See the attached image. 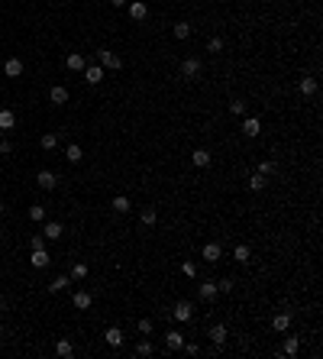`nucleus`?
<instances>
[{
  "label": "nucleus",
  "instance_id": "f257e3e1",
  "mask_svg": "<svg viewBox=\"0 0 323 359\" xmlns=\"http://www.w3.org/2000/svg\"><path fill=\"white\" fill-rule=\"evenodd\" d=\"M97 65L104 71H107V68L116 71V68H123V58H120L116 52H110V49H97Z\"/></svg>",
  "mask_w": 323,
  "mask_h": 359
},
{
  "label": "nucleus",
  "instance_id": "f03ea898",
  "mask_svg": "<svg viewBox=\"0 0 323 359\" xmlns=\"http://www.w3.org/2000/svg\"><path fill=\"white\" fill-rule=\"evenodd\" d=\"M200 71H204V68H200V58H194V55L181 62V78H185V81H194V78H200Z\"/></svg>",
  "mask_w": 323,
  "mask_h": 359
},
{
  "label": "nucleus",
  "instance_id": "7ed1b4c3",
  "mask_svg": "<svg viewBox=\"0 0 323 359\" xmlns=\"http://www.w3.org/2000/svg\"><path fill=\"white\" fill-rule=\"evenodd\" d=\"M171 317H175L178 324H185V320H191V317H194V304H191V301H178V304L171 307Z\"/></svg>",
  "mask_w": 323,
  "mask_h": 359
},
{
  "label": "nucleus",
  "instance_id": "20e7f679",
  "mask_svg": "<svg viewBox=\"0 0 323 359\" xmlns=\"http://www.w3.org/2000/svg\"><path fill=\"white\" fill-rule=\"evenodd\" d=\"M200 259H204V262H220V259H223V246H220V243H207V246L200 249Z\"/></svg>",
  "mask_w": 323,
  "mask_h": 359
},
{
  "label": "nucleus",
  "instance_id": "39448f33",
  "mask_svg": "<svg viewBox=\"0 0 323 359\" xmlns=\"http://www.w3.org/2000/svg\"><path fill=\"white\" fill-rule=\"evenodd\" d=\"M207 336H210V343H214L216 350H223V346H226V336H230V333H226V327H223V324H214Z\"/></svg>",
  "mask_w": 323,
  "mask_h": 359
},
{
  "label": "nucleus",
  "instance_id": "423d86ee",
  "mask_svg": "<svg viewBox=\"0 0 323 359\" xmlns=\"http://www.w3.org/2000/svg\"><path fill=\"white\" fill-rule=\"evenodd\" d=\"M36 185L42 188V191H52V188L58 185V178H55V172H49V168H42V172L36 175Z\"/></svg>",
  "mask_w": 323,
  "mask_h": 359
},
{
  "label": "nucleus",
  "instance_id": "0eeeda50",
  "mask_svg": "<svg viewBox=\"0 0 323 359\" xmlns=\"http://www.w3.org/2000/svg\"><path fill=\"white\" fill-rule=\"evenodd\" d=\"M3 75H7V78H20V75H23V58H7V62H3Z\"/></svg>",
  "mask_w": 323,
  "mask_h": 359
},
{
  "label": "nucleus",
  "instance_id": "6e6552de",
  "mask_svg": "<svg viewBox=\"0 0 323 359\" xmlns=\"http://www.w3.org/2000/svg\"><path fill=\"white\" fill-rule=\"evenodd\" d=\"M288 327H291V314H288V311H278L275 317H271V330H275V333H285Z\"/></svg>",
  "mask_w": 323,
  "mask_h": 359
},
{
  "label": "nucleus",
  "instance_id": "1a4fd4ad",
  "mask_svg": "<svg viewBox=\"0 0 323 359\" xmlns=\"http://www.w3.org/2000/svg\"><path fill=\"white\" fill-rule=\"evenodd\" d=\"M165 346H168L171 353H178L185 346V333H181V330H168V333H165Z\"/></svg>",
  "mask_w": 323,
  "mask_h": 359
},
{
  "label": "nucleus",
  "instance_id": "9d476101",
  "mask_svg": "<svg viewBox=\"0 0 323 359\" xmlns=\"http://www.w3.org/2000/svg\"><path fill=\"white\" fill-rule=\"evenodd\" d=\"M81 75H84L87 84H100V81H104V68H100V65H84Z\"/></svg>",
  "mask_w": 323,
  "mask_h": 359
},
{
  "label": "nucleus",
  "instance_id": "9b49d317",
  "mask_svg": "<svg viewBox=\"0 0 323 359\" xmlns=\"http://www.w3.org/2000/svg\"><path fill=\"white\" fill-rule=\"evenodd\" d=\"M242 133H246L249 139H255V136L262 133V120L259 117H246V120H242Z\"/></svg>",
  "mask_w": 323,
  "mask_h": 359
},
{
  "label": "nucleus",
  "instance_id": "f8f14e48",
  "mask_svg": "<svg viewBox=\"0 0 323 359\" xmlns=\"http://www.w3.org/2000/svg\"><path fill=\"white\" fill-rule=\"evenodd\" d=\"M71 304H75L78 311H87V307L94 304V298H91V291H75V295H71Z\"/></svg>",
  "mask_w": 323,
  "mask_h": 359
},
{
  "label": "nucleus",
  "instance_id": "ddd939ff",
  "mask_svg": "<svg viewBox=\"0 0 323 359\" xmlns=\"http://www.w3.org/2000/svg\"><path fill=\"white\" fill-rule=\"evenodd\" d=\"M197 288H200V301H214V298L216 295H220V288H216V281H200V285H197Z\"/></svg>",
  "mask_w": 323,
  "mask_h": 359
},
{
  "label": "nucleus",
  "instance_id": "4468645a",
  "mask_svg": "<svg viewBox=\"0 0 323 359\" xmlns=\"http://www.w3.org/2000/svg\"><path fill=\"white\" fill-rule=\"evenodd\" d=\"M49 262H52V256H49L46 249H32V256H29V266L32 269H46Z\"/></svg>",
  "mask_w": 323,
  "mask_h": 359
},
{
  "label": "nucleus",
  "instance_id": "2eb2a0df",
  "mask_svg": "<svg viewBox=\"0 0 323 359\" xmlns=\"http://www.w3.org/2000/svg\"><path fill=\"white\" fill-rule=\"evenodd\" d=\"M297 91L304 94V97H314V94H317V78H310V75H304V78L297 81Z\"/></svg>",
  "mask_w": 323,
  "mask_h": 359
},
{
  "label": "nucleus",
  "instance_id": "dca6fc26",
  "mask_svg": "<svg viewBox=\"0 0 323 359\" xmlns=\"http://www.w3.org/2000/svg\"><path fill=\"white\" fill-rule=\"evenodd\" d=\"M49 104H55V107H62V104H68V91H65L62 84H55L52 91H49Z\"/></svg>",
  "mask_w": 323,
  "mask_h": 359
},
{
  "label": "nucleus",
  "instance_id": "f3484780",
  "mask_svg": "<svg viewBox=\"0 0 323 359\" xmlns=\"http://www.w3.org/2000/svg\"><path fill=\"white\" fill-rule=\"evenodd\" d=\"M126 10H130L133 20H146V16H149V7L142 3V0H133V3H126Z\"/></svg>",
  "mask_w": 323,
  "mask_h": 359
},
{
  "label": "nucleus",
  "instance_id": "a211bd4d",
  "mask_svg": "<svg viewBox=\"0 0 323 359\" xmlns=\"http://www.w3.org/2000/svg\"><path fill=\"white\" fill-rule=\"evenodd\" d=\"M104 340H107V343H110V346H113V350H116V346H123V330H120V327H107V333H104Z\"/></svg>",
  "mask_w": 323,
  "mask_h": 359
},
{
  "label": "nucleus",
  "instance_id": "6ab92c4d",
  "mask_svg": "<svg viewBox=\"0 0 323 359\" xmlns=\"http://www.w3.org/2000/svg\"><path fill=\"white\" fill-rule=\"evenodd\" d=\"M65 65H68V71H84V55H81V52H71L68 55V58H65Z\"/></svg>",
  "mask_w": 323,
  "mask_h": 359
},
{
  "label": "nucleus",
  "instance_id": "aec40b11",
  "mask_svg": "<svg viewBox=\"0 0 323 359\" xmlns=\"http://www.w3.org/2000/svg\"><path fill=\"white\" fill-rule=\"evenodd\" d=\"M233 259H236V262H242V266H246V262H252V249H249L246 243H239L236 249H233Z\"/></svg>",
  "mask_w": 323,
  "mask_h": 359
},
{
  "label": "nucleus",
  "instance_id": "412c9836",
  "mask_svg": "<svg viewBox=\"0 0 323 359\" xmlns=\"http://www.w3.org/2000/svg\"><path fill=\"white\" fill-rule=\"evenodd\" d=\"M191 162L197 165V168H207V165H210V152H207V149H194V152H191Z\"/></svg>",
  "mask_w": 323,
  "mask_h": 359
},
{
  "label": "nucleus",
  "instance_id": "4be33fe9",
  "mask_svg": "<svg viewBox=\"0 0 323 359\" xmlns=\"http://www.w3.org/2000/svg\"><path fill=\"white\" fill-rule=\"evenodd\" d=\"M110 207H113L116 214H130V207H133V204H130V197H126V194H116L113 201H110Z\"/></svg>",
  "mask_w": 323,
  "mask_h": 359
},
{
  "label": "nucleus",
  "instance_id": "5701e85b",
  "mask_svg": "<svg viewBox=\"0 0 323 359\" xmlns=\"http://www.w3.org/2000/svg\"><path fill=\"white\" fill-rule=\"evenodd\" d=\"M13 126H16V113H13V110H0V130H13Z\"/></svg>",
  "mask_w": 323,
  "mask_h": 359
},
{
  "label": "nucleus",
  "instance_id": "b1692460",
  "mask_svg": "<svg viewBox=\"0 0 323 359\" xmlns=\"http://www.w3.org/2000/svg\"><path fill=\"white\" fill-rule=\"evenodd\" d=\"M42 233H46V240H58V236H62L65 230H62V223H58V220H49Z\"/></svg>",
  "mask_w": 323,
  "mask_h": 359
},
{
  "label": "nucleus",
  "instance_id": "393cba45",
  "mask_svg": "<svg viewBox=\"0 0 323 359\" xmlns=\"http://www.w3.org/2000/svg\"><path fill=\"white\" fill-rule=\"evenodd\" d=\"M65 159H68V162H81V159H84V149L78 146V142H71V146L65 149Z\"/></svg>",
  "mask_w": 323,
  "mask_h": 359
},
{
  "label": "nucleus",
  "instance_id": "a878e982",
  "mask_svg": "<svg viewBox=\"0 0 323 359\" xmlns=\"http://www.w3.org/2000/svg\"><path fill=\"white\" fill-rule=\"evenodd\" d=\"M71 285V275H58V278H52V285H49V291H55V295H58V291H65Z\"/></svg>",
  "mask_w": 323,
  "mask_h": 359
},
{
  "label": "nucleus",
  "instance_id": "bb28decb",
  "mask_svg": "<svg viewBox=\"0 0 323 359\" xmlns=\"http://www.w3.org/2000/svg\"><path fill=\"white\" fill-rule=\"evenodd\" d=\"M139 220H142V223H146V226H155V220H159V211H155V207H142V214H139Z\"/></svg>",
  "mask_w": 323,
  "mask_h": 359
},
{
  "label": "nucleus",
  "instance_id": "cd10ccee",
  "mask_svg": "<svg viewBox=\"0 0 323 359\" xmlns=\"http://www.w3.org/2000/svg\"><path fill=\"white\" fill-rule=\"evenodd\" d=\"M188 36H191V23H185V20H181V23H175V39L185 42Z\"/></svg>",
  "mask_w": 323,
  "mask_h": 359
},
{
  "label": "nucleus",
  "instance_id": "c85d7f7f",
  "mask_svg": "<svg viewBox=\"0 0 323 359\" xmlns=\"http://www.w3.org/2000/svg\"><path fill=\"white\" fill-rule=\"evenodd\" d=\"M269 185V181H265V175L262 172H255V175H249V191H262V188Z\"/></svg>",
  "mask_w": 323,
  "mask_h": 359
},
{
  "label": "nucleus",
  "instance_id": "c756f323",
  "mask_svg": "<svg viewBox=\"0 0 323 359\" xmlns=\"http://www.w3.org/2000/svg\"><path fill=\"white\" fill-rule=\"evenodd\" d=\"M297 350H300L297 336H285V356H297Z\"/></svg>",
  "mask_w": 323,
  "mask_h": 359
},
{
  "label": "nucleus",
  "instance_id": "7c9ffc66",
  "mask_svg": "<svg viewBox=\"0 0 323 359\" xmlns=\"http://www.w3.org/2000/svg\"><path fill=\"white\" fill-rule=\"evenodd\" d=\"M55 353H58L62 359H68L71 353H75V346H71V340H58V343H55Z\"/></svg>",
  "mask_w": 323,
  "mask_h": 359
},
{
  "label": "nucleus",
  "instance_id": "2f4dec72",
  "mask_svg": "<svg viewBox=\"0 0 323 359\" xmlns=\"http://www.w3.org/2000/svg\"><path fill=\"white\" fill-rule=\"evenodd\" d=\"M152 353H155L152 340H139V343H136V356H152Z\"/></svg>",
  "mask_w": 323,
  "mask_h": 359
},
{
  "label": "nucleus",
  "instance_id": "473e14b6",
  "mask_svg": "<svg viewBox=\"0 0 323 359\" xmlns=\"http://www.w3.org/2000/svg\"><path fill=\"white\" fill-rule=\"evenodd\" d=\"M39 146L46 149V152H52V149L58 146V136H55V133H46V136H42V139H39Z\"/></svg>",
  "mask_w": 323,
  "mask_h": 359
},
{
  "label": "nucleus",
  "instance_id": "72a5a7b5",
  "mask_svg": "<svg viewBox=\"0 0 323 359\" xmlns=\"http://www.w3.org/2000/svg\"><path fill=\"white\" fill-rule=\"evenodd\" d=\"M29 220L42 223V220H46V207H42V204H32V207H29Z\"/></svg>",
  "mask_w": 323,
  "mask_h": 359
},
{
  "label": "nucleus",
  "instance_id": "f704fd0d",
  "mask_svg": "<svg viewBox=\"0 0 323 359\" xmlns=\"http://www.w3.org/2000/svg\"><path fill=\"white\" fill-rule=\"evenodd\" d=\"M71 278H75V281L87 278V266H84V262H75V266H71Z\"/></svg>",
  "mask_w": 323,
  "mask_h": 359
},
{
  "label": "nucleus",
  "instance_id": "c9c22d12",
  "mask_svg": "<svg viewBox=\"0 0 323 359\" xmlns=\"http://www.w3.org/2000/svg\"><path fill=\"white\" fill-rule=\"evenodd\" d=\"M207 52H214V55H220L223 52V39H220V36H214V39L207 42Z\"/></svg>",
  "mask_w": 323,
  "mask_h": 359
},
{
  "label": "nucleus",
  "instance_id": "e433bc0d",
  "mask_svg": "<svg viewBox=\"0 0 323 359\" xmlns=\"http://www.w3.org/2000/svg\"><path fill=\"white\" fill-rule=\"evenodd\" d=\"M230 113H236V117H242V113H246V101H230Z\"/></svg>",
  "mask_w": 323,
  "mask_h": 359
},
{
  "label": "nucleus",
  "instance_id": "4c0bfd02",
  "mask_svg": "<svg viewBox=\"0 0 323 359\" xmlns=\"http://www.w3.org/2000/svg\"><path fill=\"white\" fill-rule=\"evenodd\" d=\"M233 285H236V281H233L230 275H226V278H220V281H216V288L223 291V295H230V291H233Z\"/></svg>",
  "mask_w": 323,
  "mask_h": 359
},
{
  "label": "nucleus",
  "instance_id": "58836bf2",
  "mask_svg": "<svg viewBox=\"0 0 323 359\" xmlns=\"http://www.w3.org/2000/svg\"><path fill=\"white\" fill-rule=\"evenodd\" d=\"M181 272H185L188 278H194V275H197V266H194L191 259H185V262H181Z\"/></svg>",
  "mask_w": 323,
  "mask_h": 359
},
{
  "label": "nucleus",
  "instance_id": "ea45409f",
  "mask_svg": "<svg viewBox=\"0 0 323 359\" xmlns=\"http://www.w3.org/2000/svg\"><path fill=\"white\" fill-rule=\"evenodd\" d=\"M275 168H278V162H271V159H269V162H262V165H259V172L265 175V178H269V175L275 172Z\"/></svg>",
  "mask_w": 323,
  "mask_h": 359
},
{
  "label": "nucleus",
  "instance_id": "a19ab883",
  "mask_svg": "<svg viewBox=\"0 0 323 359\" xmlns=\"http://www.w3.org/2000/svg\"><path fill=\"white\" fill-rule=\"evenodd\" d=\"M29 246H32V249H46V236H42V233H36V236L29 240Z\"/></svg>",
  "mask_w": 323,
  "mask_h": 359
},
{
  "label": "nucleus",
  "instance_id": "79ce46f5",
  "mask_svg": "<svg viewBox=\"0 0 323 359\" xmlns=\"http://www.w3.org/2000/svg\"><path fill=\"white\" fill-rule=\"evenodd\" d=\"M139 333H152V320H149V317L139 320Z\"/></svg>",
  "mask_w": 323,
  "mask_h": 359
},
{
  "label": "nucleus",
  "instance_id": "37998d69",
  "mask_svg": "<svg viewBox=\"0 0 323 359\" xmlns=\"http://www.w3.org/2000/svg\"><path fill=\"white\" fill-rule=\"evenodd\" d=\"M181 350H185L188 356H197V353H200V346H197V343H188V340H185V346H181Z\"/></svg>",
  "mask_w": 323,
  "mask_h": 359
},
{
  "label": "nucleus",
  "instance_id": "c03bdc74",
  "mask_svg": "<svg viewBox=\"0 0 323 359\" xmlns=\"http://www.w3.org/2000/svg\"><path fill=\"white\" fill-rule=\"evenodd\" d=\"M13 152V142L10 139H0V156H10Z\"/></svg>",
  "mask_w": 323,
  "mask_h": 359
},
{
  "label": "nucleus",
  "instance_id": "a18cd8bd",
  "mask_svg": "<svg viewBox=\"0 0 323 359\" xmlns=\"http://www.w3.org/2000/svg\"><path fill=\"white\" fill-rule=\"evenodd\" d=\"M110 3H113V7H116V10H123V7H126V3H130V0H110Z\"/></svg>",
  "mask_w": 323,
  "mask_h": 359
},
{
  "label": "nucleus",
  "instance_id": "49530a36",
  "mask_svg": "<svg viewBox=\"0 0 323 359\" xmlns=\"http://www.w3.org/2000/svg\"><path fill=\"white\" fill-rule=\"evenodd\" d=\"M3 211H7V207H3V204H0V217H3Z\"/></svg>",
  "mask_w": 323,
  "mask_h": 359
},
{
  "label": "nucleus",
  "instance_id": "de8ad7c7",
  "mask_svg": "<svg viewBox=\"0 0 323 359\" xmlns=\"http://www.w3.org/2000/svg\"><path fill=\"white\" fill-rule=\"evenodd\" d=\"M0 336H3V324H0Z\"/></svg>",
  "mask_w": 323,
  "mask_h": 359
},
{
  "label": "nucleus",
  "instance_id": "09e8293b",
  "mask_svg": "<svg viewBox=\"0 0 323 359\" xmlns=\"http://www.w3.org/2000/svg\"><path fill=\"white\" fill-rule=\"evenodd\" d=\"M0 139H3V130H0Z\"/></svg>",
  "mask_w": 323,
  "mask_h": 359
}]
</instances>
